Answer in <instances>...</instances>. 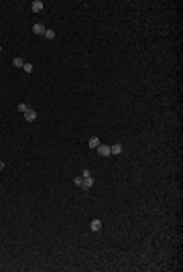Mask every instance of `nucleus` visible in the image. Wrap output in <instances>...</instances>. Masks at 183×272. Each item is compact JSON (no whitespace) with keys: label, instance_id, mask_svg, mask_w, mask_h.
<instances>
[{"label":"nucleus","instance_id":"obj_1","mask_svg":"<svg viewBox=\"0 0 183 272\" xmlns=\"http://www.w3.org/2000/svg\"><path fill=\"white\" fill-rule=\"evenodd\" d=\"M94 185V177L88 175V177H81V189H90Z\"/></svg>","mask_w":183,"mask_h":272},{"label":"nucleus","instance_id":"obj_2","mask_svg":"<svg viewBox=\"0 0 183 272\" xmlns=\"http://www.w3.org/2000/svg\"><path fill=\"white\" fill-rule=\"evenodd\" d=\"M43 6H45V4H43L41 0H33V4H31V10H33V12H41V10H43Z\"/></svg>","mask_w":183,"mask_h":272},{"label":"nucleus","instance_id":"obj_3","mask_svg":"<svg viewBox=\"0 0 183 272\" xmlns=\"http://www.w3.org/2000/svg\"><path fill=\"white\" fill-rule=\"evenodd\" d=\"M98 154H100V156H110V146L100 144V146H98Z\"/></svg>","mask_w":183,"mask_h":272},{"label":"nucleus","instance_id":"obj_4","mask_svg":"<svg viewBox=\"0 0 183 272\" xmlns=\"http://www.w3.org/2000/svg\"><path fill=\"white\" fill-rule=\"evenodd\" d=\"M24 120H27V122H33V120H37V112L29 108L27 112H24Z\"/></svg>","mask_w":183,"mask_h":272},{"label":"nucleus","instance_id":"obj_5","mask_svg":"<svg viewBox=\"0 0 183 272\" xmlns=\"http://www.w3.org/2000/svg\"><path fill=\"white\" fill-rule=\"evenodd\" d=\"M90 230H92V232H100V230H102V221H100V219H92Z\"/></svg>","mask_w":183,"mask_h":272},{"label":"nucleus","instance_id":"obj_6","mask_svg":"<svg viewBox=\"0 0 183 272\" xmlns=\"http://www.w3.org/2000/svg\"><path fill=\"white\" fill-rule=\"evenodd\" d=\"M120 153H122V144L120 142H116V144L110 146V154H120Z\"/></svg>","mask_w":183,"mask_h":272},{"label":"nucleus","instance_id":"obj_7","mask_svg":"<svg viewBox=\"0 0 183 272\" xmlns=\"http://www.w3.org/2000/svg\"><path fill=\"white\" fill-rule=\"evenodd\" d=\"M33 31H35V35H45V24L43 23H37L33 27Z\"/></svg>","mask_w":183,"mask_h":272},{"label":"nucleus","instance_id":"obj_8","mask_svg":"<svg viewBox=\"0 0 183 272\" xmlns=\"http://www.w3.org/2000/svg\"><path fill=\"white\" fill-rule=\"evenodd\" d=\"M12 65H14V67H23L24 59H23V57H14V59H12Z\"/></svg>","mask_w":183,"mask_h":272},{"label":"nucleus","instance_id":"obj_9","mask_svg":"<svg viewBox=\"0 0 183 272\" xmlns=\"http://www.w3.org/2000/svg\"><path fill=\"white\" fill-rule=\"evenodd\" d=\"M100 146V140H98V136H92L90 138V148H98Z\"/></svg>","mask_w":183,"mask_h":272},{"label":"nucleus","instance_id":"obj_10","mask_svg":"<svg viewBox=\"0 0 183 272\" xmlns=\"http://www.w3.org/2000/svg\"><path fill=\"white\" fill-rule=\"evenodd\" d=\"M45 39H55V31H53V28H45Z\"/></svg>","mask_w":183,"mask_h":272},{"label":"nucleus","instance_id":"obj_11","mask_svg":"<svg viewBox=\"0 0 183 272\" xmlns=\"http://www.w3.org/2000/svg\"><path fill=\"white\" fill-rule=\"evenodd\" d=\"M17 110H18V112H27V110H29V106H27V104H18V106H17Z\"/></svg>","mask_w":183,"mask_h":272},{"label":"nucleus","instance_id":"obj_12","mask_svg":"<svg viewBox=\"0 0 183 272\" xmlns=\"http://www.w3.org/2000/svg\"><path fill=\"white\" fill-rule=\"evenodd\" d=\"M23 71H27V73H31V71H33V65H31V63H27V61H24V65H23Z\"/></svg>","mask_w":183,"mask_h":272},{"label":"nucleus","instance_id":"obj_13","mask_svg":"<svg viewBox=\"0 0 183 272\" xmlns=\"http://www.w3.org/2000/svg\"><path fill=\"white\" fill-rule=\"evenodd\" d=\"M88 175H92L90 169H84V171H81V177H88Z\"/></svg>","mask_w":183,"mask_h":272},{"label":"nucleus","instance_id":"obj_14","mask_svg":"<svg viewBox=\"0 0 183 272\" xmlns=\"http://www.w3.org/2000/svg\"><path fill=\"white\" fill-rule=\"evenodd\" d=\"M73 183L77 185V187H81V177H75V181H73Z\"/></svg>","mask_w":183,"mask_h":272},{"label":"nucleus","instance_id":"obj_15","mask_svg":"<svg viewBox=\"0 0 183 272\" xmlns=\"http://www.w3.org/2000/svg\"><path fill=\"white\" fill-rule=\"evenodd\" d=\"M0 169H4V163H2V160H0Z\"/></svg>","mask_w":183,"mask_h":272},{"label":"nucleus","instance_id":"obj_16","mask_svg":"<svg viewBox=\"0 0 183 272\" xmlns=\"http://www.w3.org/2000/svg\"><path fill=\"white\" fill-rule=\"evenodd\" d=\"M0 53H2V47H0Z\"/></svg>","mask_w":183,"mask_h":272}]
</instances>
